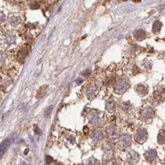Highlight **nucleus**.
I'll return each mask as SVG.
<instances>
[{
    "label": "nucleus",
    "instance_id": "nucleus-1",
    "mask_svg": "<svg viewBox=\"0 0 165 165\" xmlns=\"http://www.w3.org/2000/svg\"><path fill=\"white\" fill-rule=\"evenodd\" d=\"M129 87L128 80L124 78L119 79L118 81H116L115 86H114V90L117 94H122L128 89Z\"/></svg>",
    "mask_w": 165,
    "mask_h": 165
},
{
    "label": "nucleus",
    "instance_id": "nucleus-2",
    "mask_svg": "<svg viewBox=\"0 0 165 165\" xmlns=\"http://www.w3.org/2000/svg\"><path fill=\"white\" fill-rule=\"evenodd\" d=\"M147 138H148V133H147L146 129L143 128L138 129L135 134V141L140 144H142L146 141Z\"/></svg>",
    "mask_w": 165,
    "mask_h": 165
},
{
    "label": "nucleus",
    "instance_id": "nucleus-3",
    "mask_svg": "<svg viewBox=\"0 0 165 165\" xmlns=\"http://www.w3.org/2000/svg\"><path fill=\"white\" fill-rule=\"evenodd\" d=\"M132 144V138L128 134H123L120 136L119 140V145L122 149L127 148Z\"/></svg>",
    "mask_w": 165,
    "mask_h": 165
},
{
    "label": "nucleus",
    "instance_id": "nucleus-4",
    "mask_svg": "<svg viewBox=\"0 0 165 165\" xmlns=\"http://www.w3.org/2000/svg\"><path fill=\"white\" fill-rule=\"evenodd\" d=\"M139 160V154L135 151H131L127 155V160L130 164H136Z\"/></svg>",
    "mask_w": 165,
    "mask_h": 165
},
{
    "label": "nucleus",
    "instance_id": "nucleus-5",
    "mask_svg": "<svg viewBox=\"0 0 165 165\" xmlns=\"http://www.w3.org/2000/svg\"><path fill=\"white\" fill-rule=\"evenodd\" d=\"M152 115H153V110L149 107L144 109L141 113V117L144 120H148L149 119H151Z\"/></svg>",
    "mask_w": 165,
    "mask_h": 165
},
{
    "label": "nucleus",
    "instance_id": "nucleus-6",
    "mask_svg": "<svg viewBox=\"0 0 165 165\" xmlns=\"http://www.w3.org/2000/svg\"><path fill=\"white\" fill-rule=\"evenodd\" d=\"M145 158L148 161H153L157 158V151L154 149H150L145 153Z\"/></svg>",
    "mask_w": 165,
    "mask_h": 165
},
{
    "label": "nucleus",
    "instance_id": "nucleus-7",
    "mask_svg": "<svg viewBox=\"0 0 165 165\" xmlns=\"http://www.w3.org/2000/svg\"><path fill=\"white\" fill-rule=\"evenodd\" d=\"M11 142L9 139H5L4 141L2 142L1 143V147H0V151H1V157H3V155L5 153V151H7L9 148L10 146Z\"/></svg>",
    "mask_w": 165,
    "mask_h": 165
},
{
    "label": "nucleus",
    "instance_id": "nucleus-8",
    "mask_svg": "<svg viewBox=\"0 0 165 165\" xmlns=\"http://www.w3.org/2000/svg\"><path fill=\"white\" fill-rule=\"evenodd\" d=\"M103 133L100 130H95L91 133V138L95 142H100L103 139Z\"/></svg>",
    "mask_w": 165,
    "mask_h": 165
},
{
    "label": "nucleus",
    "instance_id": "nucleus-9",
    "mask_svg": "<svg viewBox=\"0 0 165 165\" xmlns=\"http://www.w3.org/2000/svg\"><path fill=\"white\" fill-rule=\"evenodd\" d=\"M106 106H107L106 108H107V110L110 113H114L115 111V110H116V103H115L114 99H110V100H108Z\"/></svg>",
    "mask_w": 165,
    "mask_h": 165
},
{
    "label": "nucleus",
    "instance_id": "nucleus-10",
    "mask_svg": "<svg viewBox=\"0 0 165 165\" xmlns=\"http://www.w3.org/2000/svg\"><path fill=\"white\" fill-rule=\"evenodd\" d=\"M135 91L140 95H145L148 93V88L143 84H139L135 87Z\"/></svg>",
    "mask_w": 165,
    "mask_h": 165
},
{
    "label": "nucleus",
    "instance_id": "nucleus-11",
    "mask_svg": "<svg viewBox=\"0 0 165 165\" xmlns=\"http://www.w3.org/2000/svg\"><path fill=\"white\" fill-rule=\"evenodd\" d=\"M107 133L110 138H116L117 136V130L115 126H110L108 128H107Z\"/></svg>",
    "mask_w": 165,
    "mask_h": 165
},
{
    "label": "nucleus",
    "instance_id": "nucleus-12",
    "mask_svg": "<svg viewBox=\"0 0 165 165\" xmlns=\"http://www.w3.org/2000/svg\"><path fill=\"white\" fill-rule=\"evenodd\" d=\"M134 36L138 40H142L143 39H145V37H146V33L143 30H136L134 33Z\"/></svg>",
    "mask_w": 165,
    "mask_h": 165
},
{
    "label": "nucleus",
    "instance_id": "nucleus-13",
    "mask_svg": "<svg viewBox=\"0 0 165 165\" xmlns=\"http://www.w3.org/2000/svg\"><path fill=\"white\" fill-rule=\"evenodd\" d=\"M99 120V116H98V114L96 113H93L90 116V119H89V123H91L92 125H96L98 123Z\"/></svg>",
    "mask_w": 165,
    "mask_h": 165
},
{
    "label": "nucleus",
    "instance_id": "nucleus-14",
    "mask_svg": "<svg viewBox=\"0 0 165 165\" xmlns=\"http://www.w3.org/2000/svg\"><path fill=\"white\" fill-rule=\"evenodd\" d=\"M158 142L159 144L165 143V131L160 130L158 135Z\"/></svg>",
    "mask_w": 165,
    "mask_h": 165
},
{
    "label": "nucleus",
    "instance_id": "nucleus-15",
    "mask_svg": "<svg viewBox=\"0 0 165 165\" xmlns=\"http://www.w3.org/2000/svg\"><path fill=\"white\" fill-rule=\"evenodd\" d=\"M161 27H162V24H161V22H160L159 21H155V22L154 23L153 28H152V29H153V31L154 33L159 32V31L160 30Z\"/></svg>",
    "mask_w": 165,
    "mask_h": 165
},
{
    "label": "nucleus",
    "instance_id": "nucleus-16",
    "mask_svg": "<svg viewBox=\"0 0 165 165\" xmlns=\"http://www.w3.org/2000/svg\"><path fill=\"white\" fill-rule=\"evenodd\" d=\"M20 22H21V18H20V17L18 16H12L11 18V20H10V23L13 26L18 25Z\"/></svg>",
    "mask_w": 165,
    "mask_h": 165
},
{
    "label": "nucleus",
    "instance_id": "nucleus-17",
    "mask_svg": "<svg viewBox=\"0 0 165 165\" xmlns=\"http://www.w3.org/2000/svg\"><path fill=\"white\" fill-rule=\"evenodd\" d=\"M53 105H51V106H50V107H47V110H46V111H45V115H44V116L46 117V118L49 119L50 117V116H51V114H52V112H53Z\"/></svg>",
    "mask_w": 165,
    "mask_h": 165
},
{
    "label": "nucleus",
    "instance_id": "nucleus-18",
    "mask_svg": "<svg viewBox=\"0 0 165 165\" xmlns=\"http://www.w3.org/2000/svg\"><path fill=\"white\" fill-rule=\"evenodd\" d=\"M15 36H12V35H9L6 37V42L8 43V44H12V43L15 42Z\"/></svg>",
    "mask_w": 165,
    "mask_h": 165
},
{
    "label": "nucleus",
    "instance_id": "nucleus-19",
    "mask_svg": "<svg viewBox=\"0 0 165 165\" xmlns=\"http://www.w3.org/2000/svg\"><path fill=\"white\" fill-rule=\"evenodd\" d=\"M87 94L90 97L91 95H94V88L91 87V88H88V90H87Z\"/></svg>",
    "mask_w": 165,
    "mask_h": 165
},
{
    "label": "nucleus",
    "instance_id": "nucleus-20",
    "mask_svg": "<svg viewBox=\"0 0 165 165\" xmlns=\"http://www.w3.org/2000/svg\"><path fill=\"white\" fill-rule=\"evenodd\" d=\"M122 107H123V109L124 111H127L129 109V103L125 102L123 103V105H122Z\"/></svg>",
    "mask_w": 165,
    "mask_h": 165
},
{
    "label": "nucleus",
    "instance_id": "nucleus-21",
    "mask_svg": "<svg viewBox=\"0 0 165 165\" xmlns=\"http://www.w3.org/2000/svg\"><path fill=\"white\" fill-rule=\"evenodd\" d=\"M52 161H53V158H52L51 156L50 155L46 156V162H47V164H50Z\"/></svg>",
    "mask_w": 165,
    "mask_h": 165
},
{
    "label": "nucleus",
    "instance_id": "nucleus-22",
    "mask_svg": "<svg viewBox=\"0 0 165 165\" xmlns=\"http://www.w3.org/2000/svg\"><path fill=\"white\" fill-rule=\"evenodd\" d=\"M34 133L36 135H39L40 133V129L37 126V125H34Z\"/></svg>",
    "mask_w": 165,
    "mask_h": 165
},
{
    "label": "nucleus",
    "instance_id": "nucleus-23",
    "mask_svg": "<svg viewBox=\"0 0 165 165\" xmlns=\"http://www.w3.org/2000/svg\"><path fill=\"white\" fill-rule=\"evenodd\" d=\"M75 82H76V84H80L81 83V82H83V79H81V78H78V79L75 80Z\"/></svg>",
    "mask_w": 165,
    "mask_h": 165
},
{
    "label": "nucleus",
    "instance_id": "nucleus-24",
    "mask_svg": "<svg viewBox=\"0 0 165 165\" xmlns=\"http://www.w3.org/2000/svg\"><path fill=\"white\" fill-rule=\"evenodd\" d=\"M90 72H91V71H90V70L87 69L86 71H85V72H82V74L84 75H88L89 73H90Z\"/></svg>",
    "mask_w": 165,
    "mask_h": 165
},
{
    "label": "nucleus",
    "instance_id": "nucleus-25",
    "mask_svg": "<svg viewBox=\"0 0 165 165\" xmlns=\"http://www.w3.org/2000/svg\"><path fill=\"white\" fill-rule=\"evenodd\" d=\"M69 140L72 143H74L75 142V138L73 137V136H71V138H69Z\"/></svg>",
    "mask_w": 165,
    "mask_h": 165
},
{
    "label": "nucleus",
    "instance_id": "nucleus-26",
    "mask_svg": "<svg viewBox=\"0 0 165 165\" xmlns=\"http://www.w3.org/2000/svg\"><path fill=\"white\" fill-rule=\"evenodd\" d=\"M28 152H29V149L27 148V149H26V150H25V151H24V154H26L28 153Z\"/></svg>",
    "mask_w": 165,
    "mask_h": 165
}]
</instances>
